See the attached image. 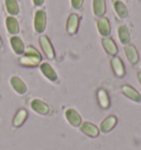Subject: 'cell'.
Returning <instances> with one entry per match:
<instances>
[{
  "label": "cell",
  "mask_w": 141,
  "mask_h": 150,
  "mask_svg": "<svg viewBox=\"0 0 141 150\" xmlns=\"http://www.w3.org/2000/svg\"><path fill=\"white\" fill-rule=\"evenodd\" d=\"M41 61H42V55L40 54V52L35 47L30 45L25 47L24 53L20 59V64L27 67H34L38 66Z\"/></svg>",
  "instance_id": "obj_1"
},
{
  "label": "cell",
  "mask_w": 141,
  "mask_h": 150,
  "mask_svg": "<svg viewBox=\"0 0 141 150\" xmlns=\"http://www.w3.org/2000/svg\"><path fill=\"white\" fill-rule=\"evenodd\" d=\"M47 16L44 10H38L34 13V20H33V27L34 31L37 33H43L47 29Z\"/></svg>",
  "instance_id": "obj_2"
},
{
  "label": "cell",
  "mask_w": 141,
  "mask_h": 150,
  "mask_svg": "<svg viewBox=\"0 0 141 150\" xmlns=\"http://www.w3.org/2000/svg\"><path fill=\"white\" fill-rule=\"evenodd\" d=\"M39 43H40V47L42 49L44 55L47 56L49 60H54L55 59V51H54V47L52 45L50 39L47 35H41L39 38Z\"/></svg>",
  "instance_id": "obj_3"
},
{
  "label": "cell",
  "mask_w": 141,
  "mask_h": 150,
  "mask_svg": "<svg viewBox=\"0 0 141 150\" xmlns=\"http://www.w3.org/2000/svg\"><path fill=\"white\" fill-rule=\"evenodd\" d=\"M64 115H65L66 120L68 122V124H70V126L80 127V124L83 122L80 115L74 108H67L65 112H64Z\"/></svg>",
  "instance_id": "obj_4"
},
{
  "label": "cell",
  "mask_w": 141,
  "mask_h": 150,
  "mask_svg": "<svg viewBox=\"0 0 141 150\" xmlns=\"http://www.w3.org/2000/svg\"><path fill=\"white\" fill-rule=\"evenodd\" d=\"M80 16L77 13H70L67 18L66 21V31L68 34L73 35L78 31V27H80Z\"/></svg>",
  "instance_id": "obj_5"
},
{
  "label": "cell",
  "mask_w": 141,
  "mask_h": 150,
  "mask_svg": "<svg viewBox=\"0 0 141 150\" xmlns=\"http://www.w3.org/2000/svg\"><path fill=\"white\" fill-rule=\"evenodd\" d=\"M30 106H31L33 112L39 114V115H47V114L50 112L49 105L39 98L32 99V100L30 102Z\"/></svg>",
  "instance_id": "obj_6"
},
{
  "label": "cell",
  "mask_w": 141,
  "mask_h": 150,
  "mask_svg": "<svg viewBox=\"0 0 141 150\" xmlns=\"http://www.w3.org/2000/svg\"><path fill=\"white\" fill-rule=\"evenodd\" d=\"M40 71L42 72V74L47 77L49 81L51 82H56L59 76L57 73L55 72V70L53 69V66L49 63V62H43L40 64Z\"/></svg>",
  "instance_id": "obj_7"
},
{
  "label": "cell",
  "mask_w": 141,
  "mask_h": 150,
  "mask_svg": "<svg viewBox=\"0 0 141 150\" xmlns=\"http://www.w3.org/2000/svg\"><path fill=\"white\" fill-rule=\"evenodd\" d=\"M121 93L127 97V98L131 99L132 102L136 103H141V94L135 89L132 86L128 84H125L121 86Z\"/></svg>",
  "instance_id": "obj_8"
},
{
  "label": "cell",
  "mask_w": 141,
  "mask_h": 150,
  "mask_svg": "<svg viewBox=\"0 0 141 150\" xmlns=\"http://www.w3.org/2000/svg\"><path fill=\"white\" fill-rule=\"evenodd\" d=\"M10 85L11 87L13 88V91L16 93H18L19 95H23V94L27 93L28 91V86L24 83L23 81L20 79L19 76H11L10 79Z\"/></svg>",
  "instance_id": "obj_9"
},
{
  "label": "cell",
  "mask_w": 141,
  "mask_h": 150,
  "mask_svg": "<svg viewBox=\"0 0 141 150\" xmlns=\"http://www.w3.org/2000/svg\"><path fill=\"white\" fill-rule=\"evenodd\" d=\"M110 64H111V67H113V71L115 75L117 77H123L126 75V69H125V64L120 57L118 56H114L110 61Z\"/></svg>",
  "instance_id": "obj_10"
},
{
  "label": "cell",
  "mask_w": 141,
  "mask_h": 150,
  "mask_svg": "<svg viewBox=\"0 0 141 150\" xmlns=\"http://www.w3.org/2000/svg\"><path fill=\"white\" fill-rule=\"evenodd\" d=\"M80 131L85 134L86 136L90 137V138H96L99 135V129L97 126H95L94 124L90 122H83L80 126Z\"/></svg>",
  "instance_id": "obj_11"
},
{
  "label": "cell",
  "mask_w": 141,
  "mask_h": 150,
  "mask_svg": "<svg viewBox=\"0 0 141 150\" xmlns=\"http://www.w3.org/2000/svg\"><path fill=\"white\" fill-rule=\"evenodd\" d=\"M97 30L102 37H108L111 33V27L110 22L106 17H100L97 20Z\"/></svg>",
  "instance_id": "obj_12"
},
{
  "label": "cell",
  "mask_w": 141,
  "mask_h": 150,
  "mask_svg": "<svg viewBox=\"0 0 141 150\" xmlns=\"http://www.w3.org/2000/svg\"><path fill=\"white\" fill-rule=\"evenodd\" d=\"M102 44H103L104 50L106 51L107 54H109L110 56H116L118 53V47L117 44L115 43L111 38L105 37L102 39Z\"/></svg>",
  "instance_id": "obj_13"
},
{
  "label": "cell",
  "mask_w": 141,
  "mask_h": 150,
  "mask_svg": "<svg viewBox=\"0 0 141 150\" xmlns=\"http://www.w3.org/2000/svg\"><path fill=\"white\" fill-rule=\"evenodd\" d=\"M117 122L118 119L116 116H114V115H109L107 117L104 119L102 124H100V126H99V131H102V132H109L110 130H113L114 128L116 127L117 125Z\"/></svg>",
  "instance_id": "obj_14"
},
{
  "label": "cell",
  "mask_w": 141,
  "mask_h": 150,
  "mask_svg": "<svg viewBox=\"0 0 141 150\" xmlns=\"http://www.w3.org/2000/svg\"><path fill=\"white\" fill-rule=\"evenodd\" d=\"M10 45L12 47V50L16 54L18 55H22L24 53L25 47H24V42L22 41V39L18 35H12L10 38Z\"/></svg>",
  "instance_id": "obj_15"
},
{
  "label": "cell",
  "mask_w": 141,
  "mask_h": 150,
  "mask_svg": "<svg viewBox=\"0 0 141 150\" xmlns=\"http://www.w3.org/2000/svg\"><path fill=\"white\" fill-rule=\"evenodd\" d=\"M97 102H98V105L100 106V108L103 109H107L110 106V97H109V94L106 89L104 88H99L97 91Z\"/></svg>",
  "instance_id": "obj_16"
},
{
  "label": "cell",
  "mask_w": 141,
  "mask_h": 150,
  "mask_svg": "<svg viewBox=\"0 0 141 150\" xmlns=\"http://www.w3.org/2000/svg\"><path fill=\"white\" fill-rule=\"evenodd\" d=\"M123 51H125V54H126V57L128 59V61L130 62L131 64H137L139 62V53H138L135 45L127 44V45H125Z\"/></svg>",
  "instance_id": "obj_17"
},
{
  "label": "cell",
  "mask_w": 141,
  "mask_h": 150,
  "mask_svg": "<svg viewBox=\"0 0 141 150\" xmlns=\"http://www.w3.org/2000/svg\"><path fill=\"white\" fill-rule=\"evenodd\" d=\"M6 27L8 32L11 35H17L20 31V25L18 20L14 18V16H9L6 18Z\"/></svg>",
  "instance_id": "obj_18"
},
{
  "label": "cell",
  "mask_w": 141,
  "mask_h": 150,
  "mask_svg": "<svg viewBox=\"0 0 141 150\" xmlns=\"http://www.w3.org/2000/svg\"><path fill=\"white\" fill-rule=\"evenodd\" d=\"M28 118V112L27 109L24 108H20L18 112H16V115L13 116V119H12V126L18 128V127H21L24 124V122L27 120Z\"/></svg>",
  "instance_id": "obj_19"
},
{
  "label": "cell",
  "mask_w": 141,
  "mask_h": 150,
  "mask_svg": "<svg viewBox=\"0 0 141 150\" xmlns=\"http://www.w3.org/2000/svg\"><path fill=\"white\" fill-rule=\"evenodd\" d=\"M118 33V38L120 40V42L123 44V45H127L129 44L130 40H131V37H130V31L128 29L127 25H120L117 30Z\"/></svg>",
  "instance_id": "obj_20"
},
{
  "label": "cell",
  "mask_w": 141,
  "mask_h": 150,
  "mask_svg": "<svg viewBox=\"0 0 141 150\" xmlns=\"http://www.w3.org/2000/svg\"><path fill=\"white\" fill-rule=\"evenodd\" d=\"M93 11L97 17H104L106 13V0H93Z\"/></svg>",
  "instance_id": "obj_21"
},
{
  "label": "cell",
  "mask_w": 141,
  "mask_h": 150,
  "mask_svg": "<svg viewBox=\"0 0 141 150\" xmlns=\"http://www.w3.org/2000/svg\"><path fill=\"white\" fill-rule=\"evenodd\" d=\"M6 9L10 16H17L20 12V7L17 0H5Z\"/></svg>",
  "instance_id": "obj_22"
},
{
  "label": "cell",
  "mask_w": 141,
  "mask_h": 150,
  "mask_svg": "<svg viewBox=\"0 0 141 150\" xmlns=\"http://www.w3.org/2000/svg\"><path fill=\"white\" fill-rule=\"evenodd\" d=\"M114 8H115V11L116 13L120 17V18H126L129 14V11H128L127 6L125 5L122 1H119V0H116L114 2Z\"/></svg>",
  "instance_id": "obj_23"
},
{
  "label": "cell",
  "mask_w": 141,
  "mask_h": 150,
  "mask_svg": "<svg viewBox=\"0 0 141 150\" xmlns=\"http://www.w3.org/2000/svg\"><path fill=\"white\" fill-rule=\"evenodd\" d=\"M84 5V0H70V6L75 10H80Z\"/></svg>",
  "instance_id": "obj_24"
},
{
  "label": "cell",
  "mask_w": 141,
  "mask_h": 150,
  "mask_svg": "<svg viewBox=\"0 0 141 150\" xmlns=\"http://www.w3.org/2000/svg\"><path fill=\"white\" fill-rule=\"evenodd\" d=\"M34 6H37V7H40V6H42L44 4V0H32Z\"/></svg>",
  "instance_id": "obj_25"
},
{
  "label": "cell",
  "mask_w": 141,
  "mask_h": 150,
  "mask_svg": "<svg viewBox=\"0 0 141 150\" xmlns=\"http://www.w3.org/2000/svg\"><path fill=\"white\" fill-rule=\"evenodd\" d=\"M138 80H139V83H140V85H141V71L138 73Z\"/></svg>",
  "instance_id": "obj_26"
},
{
  "label": "cell",
  "mask_w": 141,
  "mask_h": 150,
  "mask_svg": "<svg viewBox=\"0 0 141 150\" xmlns=\"http://www.w3.org/2000/svg\"><path fill=\"white\" fill-rule=\"evenodd\" d=\"M2 47V40H1V37H0V47Z\"/></svg>",
  "instance_id": "obj_27"
}]
</instances>
